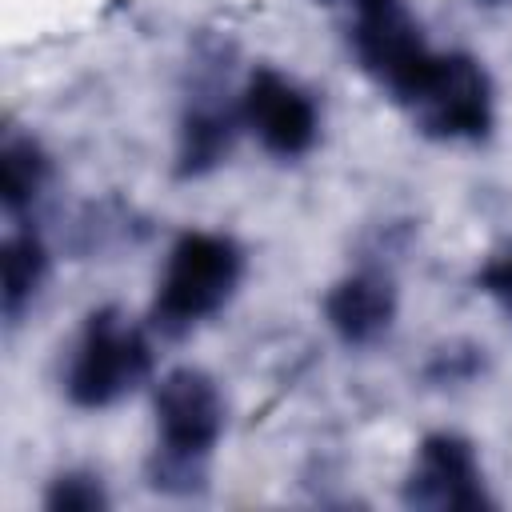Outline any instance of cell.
Here are the masks:
<instances>
[{
    "instance_id": "obj_4",
    "label": "cell",
    "mask_w": 512,
    "mask_h": 512,
    "mask_svg": "<svg viewBox=\"0 0 512 512\" xmlns=\"http://www.w3.org/2000/svg\"><path fill=\"white\" fill-rule=\"evenodd\" d=\"M404 108L432 140H484L496 124L492 80L484 64L468 52L436 56L424 88Z\"/></svg>"
},
{
    "instance_id": "obj_9",
    "label": "cell",
    "mask_w": 512,
    "mask_h": 512,
    "mask_svg": "<svg viewBox=\"0 0 512 512\" xmlns=\"http://www.w3.org/2000/svg\"><path fill=\"white\" fill-rule=\"evenodd\" d=\"M236 112H228L216 100H200L184 112L180 136H176V176H208L212 168L224 164L236 140Z\"/></svg>"
},
{
    "instance_id": "obj_10",
    "label": "cell",
    "mask_w": 512,
    "mask_h": 512,
    "mask_svg": "<svg viewBox=\"0 0 512 512\" xmlns=\"http://www.w3.org/2000/svg\"><path fill=\"white\" fill-rule=\"evenodd\" d=\"M0 268H4V316L8 324H16L48 276L44 240L32 228H16L0 248Z\"/></svg>"
},
{
    "instance_id": "obj_8",
    "label": "cell",
    "mask_w": 512,
    "mask_h": 512,
    "mask_svg": "<svg viewBox=\"0 0 512 512\" xmlns=\"http://www.w3.org/2000/svg\"><path fill=\"white\" fill-rule=\"evenodd\" d=\"M324 320L352 348L376 344L396 320V288H392V280L384 272H376V268L348 272L344 280H336L328 288Z\"/></svg>"
},
{
    "instance_id": "obj_15",
    "label": "cell",
    "mask_w": 512,
    "mask_h": 512,
    "mask_svg": "<svg viewBox=\"0 0 512 512\" xmlns=\"http://www.w3.org/2000/svg\"><path fill=\"white\" fill-rule=\"evenodd\" d=\"M344 4L356 12V8H368V4H380V0H344Z\"/></svg>"
},
{
    "instance_id": "obj_6",
    "label": "cell",
    "mask_w": 512,
    "mask_h": 512,
    "mask_svg": "<svg viewBox=\"0 0 512 512\" xmlns=\"http://www.w3.org/2000/svg\"><path fill=\"white\" fill-rule=\"evenodd\" d=\"M404 504L432 512H480L496 508L472 440L456 432H432L420 440L404 476Z\"/></svg>"
},
{
    "instance_id": "obj_14",
    "label": "cell",
    "mask_w": 512,
    "mask_h": 512,
    "mask_svg": "<svg viewBox=\"0 0 512 512\" xmlns=\"http://www.w3.org/2000/svg\"><path fill=\"white\" fill-rule=\"evenodd\" d=\"M476 288L484 296H492L504 312H512V244H504L496 256H488V264L476 272Z\"/></svg>"
},
{
    "instance_id": "obj_3",
    "label": "cell",
    "mask_w": 512,
    "mask_h": 512,
    "mask_svg": "<svg viewBox=\"0 0 512 512\" xmlns=\"http://www.w3.org/2000/svg\"><path fill=\"white\" fill-rule=\"evenodd\" d=\"M152 372V344L144 328L128 324L120 308H96L84 316L76 348L68 356L64 392L76 408H108L136 392Z\"/></svg>"
},
{
    "instance_id": "obj_7",
    "label": "cell",
    "mask_w": 512,
    "mask_h": 512,
    "mask_svg": "<svg viewBox=\"0 0 512 512\" xmlns=\"http://www.w3.org/2000/svg\"><path fill=\"white\" fill-rule=\"evenodd\" d=\"M240 124L260 140L264 152L280 160H296L312 152L320 136V112L304 88H296L276 68L260 64L240 96Z\"/></svg>"
},
{
    "instance_id": "obj_11",
    "label": "cell",
    "mask_w": 512,
    "mask_h": 512,
    "mask_svg": "<svg viewBox=\"0 0 512 512\" xmlns=\"http://www.w3.org/2000/svg\"><path fill=\"white\" fill-rule=\"evenodd\" d=\"M52 164L44 156V148L32 136L8 132L0 144V200L8 216H20L24 208H32V200L40 196V188L48 184Z\"/></svg>"
},
{
    "instance_id": "obj_12",
    "label": "cell",
    "mask_w": 512,
    "mask_h": 512,
    "mask_svg": "<svg viewBox=\"0 0 512 512\" xmlns=\"http://www.w3.org/2000/svg\"><path fill=\"white\" fill-rule=\"evenodd\" d=\"M44 508L48 512H104L108 492L100 476L92 472H60L44 492Z\"/></svg>"
},
{
    "instance_id": "obj_13",
    "label": "cell",
    "mask_w": 512,
    "mask_h": 512,
    "mask_svg": "<svg viewBox=\"0 0 512 512\" xmlns=\"http://www.w3.org/2000/svg\"><path fill=\"white\" fill-rule=\"evenodd\" d=\"M480 368H484L480 348H472V344H452V348H440V352L432 356L428 380H432V384H464V380H472Z\"/></svg>"
},
{
    "instance_id": "obj_1",
    "label": "cell",
    "mask_w": 512,
    "mask_h": 512,
    "mask_svg": "<svg viewBox=\"0 0 512 512\" xmlns=\"http://www.w3.org/2000/svg\"><path fill=\"white\" fill-rule=\"evenodd\" d=\"M156 452L148 456V484L168 496H192L208 484V460L224 432V396L200 368H172L152 396Z\"/></svg>"
},
{
    "instance_id": "obj_2",
    "label": "cell",
    "mask_w": 512,
    "mask_h": 512,
    "mask_svg": "<svg viewBox=\"0 0 512 512\" xmlns=\"http://www.w3.org/2000/svg\"><path fill=\"white\" fill-rule=\"evenodd\" d=\"M244 280V248L224 236V232H184L176 236L152 308H148V324L160 336H184L196 324H204L208 316H216L232 292Z\"/></svg>"
},
{
    "instance_id": "obj_5",
    "label": "cell",
    "mask_w": 512,
    "mask_h": 512,
    "mask_svg": "<svg viewBox=\"0 0 512 512\" xmlns=\"http://www.w3.org/2000/svg\"><path fill=\"white\" fill-rule=\"evenodd\" d=\"M352 52L360 60V68L380 84L388 88V96L396 104H408L440 52H432L420 36V24L408 16V8L400 0H380V4H368V8H356L352 12Z\"/></svg>"
}]
</instances>
